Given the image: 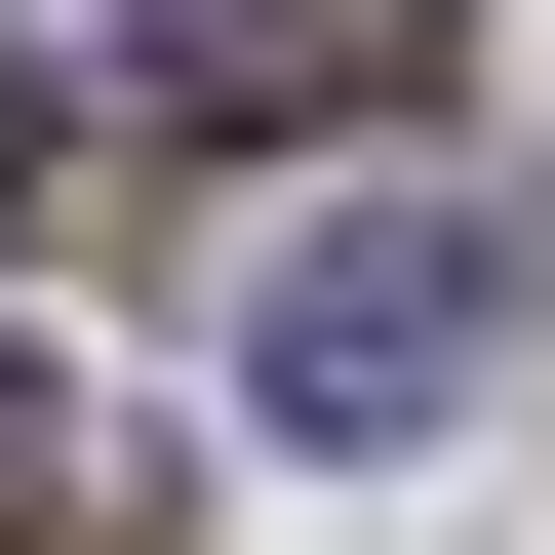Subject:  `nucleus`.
<instances>
[{"mask_svg": "<svg viewBox=\"0 0 555 555\" xmlns=\"http://www.w3.org/2000/svg\"><path fill=\"white\" fill-rule=\"evenodd\" d=\"M476 318H516V278H476L437 198H318V238L238 278V397H278L318 476H358V437H437V397H476Z\"/></svg>", "mask_w": 555, "mask_h": 555, "instance_id": "obj_1", "label": "nucleus"}, {"mask_svg": "<svg viewBox=\"0 0 555 555\" xmlns=\"http://www.w3.org/2000/svg\"><path fill=\"white\" fill-rule=\"evenodd\" d=\"M159 80H238V119H437V0H159Z\"/></svg>", "mask_w": 555, "mask_h": 555, "instance_id": "obj_2", "label": "nucleus"}, {"mask_svg": "<svg viewBox=\"0 0 555 555\" xmlns=\"http://www.w3.org/2000/svg\"><path fill=\"white\" fill-rule=\"evenodd\" d=\"M0 555H119V437H80L40 358H0Z\"/></svg>", "mask_w": 555, "mask_h": 555, "instance_id": "obj_3", "label": "nucleus"}, {"mask_svg": "<svg viewBox=\"0 0 555 555\" xmlns=\"http://www.w3.org/2000/svg\"><path fill=\"white\" fill-rule=\"evenodd\" d=\"M0 159H40V80H0Z\"/></svg>", "mask_w": 555, "mask_h": 555, "instance_id": "obj_4", "label": "nucleus"}]
</instances>
